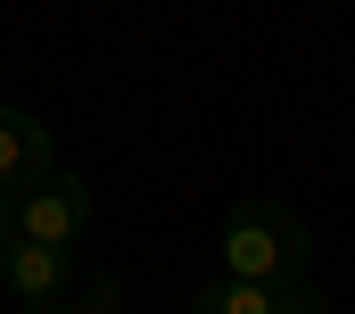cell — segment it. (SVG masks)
<instances>
[{
    "label": "cell",
    "instance_id": "obj_1",
    "mask_svg": "<svg viewBox=\"0 0 355 314\" xmlns=\"http://www.w3.org/2000/svg\"><path fill=\"white\" fill-rule=\"evenodd\" d=\"M223 273L297 290V273H306V215L289 199H240L223 215Z\"/></svg>",
    "mask_w": 355,
    "mask_h": 314
},
{
    "label": "cell",
    "instance_id": "obj_2",
    "mask_svg": "<svg viewBox=\"0 0 355 314\" xmlns=\"http://www.w3.org/2000/svg\"><path fill=\"white\" fill-rule=\"evenodd\" d=\"M91 232V182L75 174H50L17 199V240H42V248H75Z\"/></svg>",
    "mask_w": 355,
    "mask_h": 314
},
{
    "label": "cell",
    "instance_id": "obj_3",
    "mask_svg": "<svg viewBox=\"0 0 355 314\" xmlns=\"http://www.w3.org/2000/svg\"><path fill=\"white\" fill-rule=\"evenodd\" d=\"M67 273H75V248H42V240H17L0 256V290L17 306H67Z\"/></svg>",
    "mask_w": 355,
    "mask_h": 314
},
{
    "label": "cell",
    "instance_id": "obj_4",
    "mask_svg": "<svg viewBox=\"0 0 355 314\" xmlns=\"http://www.w3.org/2000/svg\"><path fill=\"white\" fill-rule=\"evenodd\" d=\"M33 182H50V124L25 108H0V190L25 199Z\"/></svg>",
    "mask_w": 355,
    "mask_h": 314
},
{
    "label": "cell",
    "instance_id": "obj_5",
    "mask_svg": "<svg viewBox=\"0 0 355 314\" xmlns=\"http://www.w3.org/2000/svg\"><path fill=\"white\" fill-rule=\"evenodd\" d=\"M289 298L297 290H272V281H207L198 298H190V314H289Z\"/></svg>",
    "mask_w": 355,
    "mask_h": 314
},
{
    "label": "cell",
    "instance_id": "obj_6",
    "mask_svg": "<svg viewBox=\"0 0 355 314\" xmlns=\"http://www.w3.org/2000/svg\"><path fill=\"white\" fill-rule=\"evenodd\" d=\"M17 314H124V290L116 281H91L83 306H17Z\"/></svg>",
    "mask_w": 355,
    "mask_h": 314
},
{
    "label": "cell",
    "instance_id": "obj_7",
    "mask_svg": "<svg viewBox=\"0 0 355 314\" xmlns=\"http://www.w3.org/2000/svg\"><path fill=\"white\" fill-rule=\"evenodd\" d=\"M8 248H17V199L0 190V256H8Z\"/></svg>",
    "mask_w": 355,
    "mask_h": 314
},
{
    "label": "cell",
    "instance_id": "obj_8",
    "mask_svg": "<svg viewBox=\"0 0 355 314\" xmlns=\"http://www.w3.org/2000/svg\"><path fill=\"white\" fill-rule=\"evenodd\" d=\"M289 314H331V306H322L314 290H297V298H289Z\"/></svg>",
    "mask_w": 355,
    "mask_h": 314
},
{
    "label": "cell",
    "instance_id": "obj_9",
    "mask_svg": "<svg viewBox=\"0 0 355 314\" xmlns=\"http://www.w3.org/2000/svg\"><path fill=\"white\" fill-rule=\"evenodd\" d=\"M124 314H132V306H124Z\"/></svg>",
    "mask_w": 355,
    "mask_h": 314
}]
</instances>
